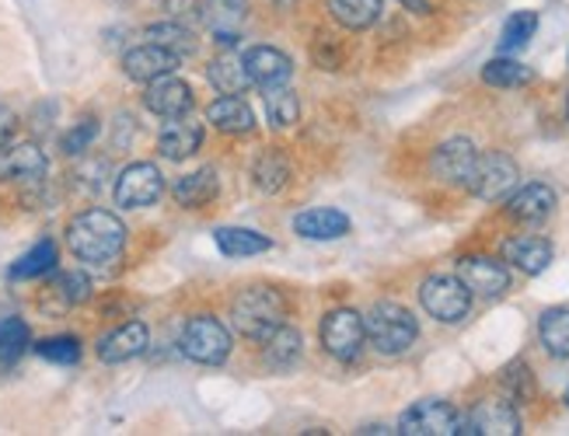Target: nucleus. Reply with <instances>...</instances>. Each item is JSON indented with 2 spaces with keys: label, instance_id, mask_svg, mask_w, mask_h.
I'll return each instance as SVG.
<instances>
[{
  "label": "nucleus",
  "instance_id": "1",
  "mask_svg": "<svg viewBox=\"0 0 569 436\" xmlns=\"http://www.w3.org/2000/svg\"><path fill=\"white\" fill-rule=\"evenodd\" d=\"M67 249L84 265H112L127 252V224L112 210H84L67 224Z\"/></svg>",
  "mask_w": 569,
  "mask_h": 436
},
{
  "label": "nucleus",
  "instance_id": "2",
  "mask_svg": "<svg viewBox=\"0 0 569 436\" xmlns=\"http://www.w3.org/2000/svg\"><path fill=\"white\" fill-rule=\"evenodd\" d=\"M231 325L238 335L252 338V343H266L280 325H287V301L280 290L256 283L244 286L231 301Z\"/></svg>",
  "mask_w": 569,
  "mask_h": 436
},
{
  "label": "nucleus",
  "instance_id": "3",
  "mask_svg": "<svg viewBox=\"0 0 569 436\" xmlns=\"http://www.w3.org/2000/svg\"><path fill=\"white\" fill-rule=\"evenodd\" d=\"M363 332H367V343L381 356H402L416 346L419 322L409 307L395 301H381L363 314Z\"/></svg>",
  "mask_w": 569,
  "mask_h": 436
},
{
  "label": "nucleus",
  "instance_id": "4",
  "mask_svg": "<svg viewBox=\"0 0 569 436\" xmlns=\"http://www.w3.org/2000/svg\"><path fill=\"white\" fill-rule=\"evenodd\" d=\"M179 349L186 359L203 363V367H220L231 356V332L213 314H196L186 322L179 335Z\"/></svg>",
  "mask_w": 569,
  "mask_h": 436
},
{
  "label": "nucleus",
  "instance_id": "5",
  "mask_svg": "<svg viewBox=\"0 0 569 436\" xmlns=\"http://www.w3.org/2000/svg\"><path fill=\"white\" fill-rule=\"evenodd\" d=\"M517 185H521V168H517V161L503 151H486L479 154L472 179H468L465 189L482 203H503Z\"/></svg>",
  "mask_w": 569,
  "mask_h": 436
},
{
  "label": "nucleus",
  "instance_id": "6",
  "mask_svg": "<svg viewBox=\"0 0 569 436\" xmlns=\"http://www.w3.org/2000/svg\"><path fill=\"white\" fill-rule=\"evenodd\" d=\"M419 304H423V311L440 325H458L468 318V311H472V294H468V286L458 276L437 273L419 283Z\"/></svg>",
  "mask_w": 569,
  "mask_h": 436
},
{
  "label": "nucleus",
  "instance_id": "7",
  "mask_svg": "<svg viewBox=\"0 0 569 436\" xmlns=\"http://www.w3.org/2000/svg\"><path fill=\"white\" fill-rule=\"evenodd\" d=\"M321 349H326L332 359L339 363H350L360 356L363 343H367V332H363V314L353 307H336L321 318Z\"/></svg>",
  "mask_w": 569,
  "mask_h": 436
},
{
  "label": "nucleus",
  "instance_id": "8",
  "mask_svg": "<svg viewBox=\"0 0 569 436\" xmlns=\"http://www.w3.org/2000/svg\"><path fill=\"white\" fill-rule=\"evenodd\" d=\"M112 196H116V203L122 210H147V206H154L164 196V175H161V168L151 164V161L127 164L119 172L116 185H112Z\"/></svg>",
  "mask_w": 569,
  "mask_h": 436
},
{
  "label": "nucleus",
  "instance_id": "9",
  "mask_svg": "<svg viewBox=\"0 0 569 436\" xmlns=\"http://www.w3.org/2000/svg\"><path fill=\"white\" fill-rule=\"evenodd\" d=\"M461 412L440 398H423L402 412L399 429L402 436H458Z\"/></svg>",
  "mask_w": 569,
  "mask_h": 436
},
{
  "label": "nucleus",
  "instance_id": "10",
  "mask_svg": "<svg viewBox=\"0 0 569 436\" xmlns=\"http://www.w3.org/2000/svg\"><path fill=\"white\" fill-rule=\"evenodd\" d=\"M521 433V416H517L513 402L486 398L468 416H461L458 436H517Z\"/></svg>",
  "mask_w": 569,
  "mask_h": 436
},
{
  "label": "nucleus",
  "instance_id": "11",
  "mask_svg": "<svg viewBox=\"0 0 569 436\" xmlns=\"http://www.w3.org/2000/svg\"><path fill=\"white\" fill-rule=\"evenodd\" d=\"M458 280L468 286V294L472 297H503L510 290V270L507 262L500 258H489V255H465L458 262Z\"/></svg>",
  "mask_w": 569,
  "mask_h": 436
},
{
  "label": "nucleus",
  "instance_id": "12",
  "mask_svg": "<svg viewBox=\"0 0 569 436\" xmlns=\"http://www.w3.org/2000/svg\"><path fill=\"white\" fill-rule=\"evenodd\" d=\"M479 161V148L468 136H451L443 140L440 148L433 151L430 158V172L448 182V185H468V179H472V168Z\"/></svg>",
  "mask_w": 569,
  "mask_h": 436
},
{
  "label": "nucleus",
  "instance_id": "13",
  "mask_svg": "<svg viewBox=\"0 0 569 436\" xmlns=\"http://www.w3.org/2000/svg\"><path fill=\"white\" fill-rule=\"evenodd\" d=\"M179 63H182V57L164 50V45L143 42V45H137V50H130L127 57H122V74H127L130 81H137V84H151L158 78L176 74Z\"/></svg>",
  "mask_w": 569,
  "mask_h": 436
},
{
  "label": "nucleus",
  "instance_id": "14",
  "mask_svg": "<svg viewBox=\"0 0 569 436\" xmlns=\"http://www.w3.org/2000/svg\"><path fill=\"white\" fill-rule=\"evenodd\" d=\"M49 172L46 154L36 143H11L0 148V182H21V185H39Z\"/></svg>",
  "mask_w": 569,
  "mask_h": 436
},
{
  "label": "nucleus",
  "instance_id": "15",
  "mask_svg": "<svg viewBox=\"0 0 569 436\" xmlns=\"http://www.w3.org/2000/svg\"><path fill=\"white\" fill-rule=\"evenodd\" d=\"M200 18L207 21V29L213 39L231 50L241 39V26L249 18V0H200Z\"/></svg>",
  "mask_w": 569,
  "mask_h": 436
},
{
  "label": "nucleus",
  "instance_id": "16",
  "mask_svg": "<svg viewBox=\"0 0 569 436\" xmlns=\"http://www.w3.org/2000/svg\"><path fill=\"white\" fill-rule=\"evenodd\" d=\"M556 203H559V196H556L552 185L528 182V185H517L507 196V213L513 216V221H521V224H541V221H549V216H552Z\"/></svg>",
  "mask_w": 569,
  "mask_h": 436
},
{
  "label": "nucleus",
  "instance_id": "17",
  "mask_svg": "<svg viewBox=\"0 0 569 436\" xmlns=\"http://www.w3.org/2000/svg\"><path fill=\"white\" fill-rule=\"evenodd\" d=\"M147 346H151V332H147V325L127 322V325L112 328L106 338H98V359L116 367V363H130V359L143 356Z\"/></svg>",
  "mask_w": 569,
  "mask_h": 436
},
{
  "label": "nucleus",
  "instance_id": "18",
  "mask_svg": "<svg viewBox=\"0 0 569 436\" xmlns=\"http://www.w3.org/2000/svg\"><path fill=\"white\" fill-rule=\"evenodd\" d=\"M241 60H244V70H249V81L259 84L262 91L280 88L293 78V60L283 50H277V45H252Z\"/></svg>",
  "mask_w": 569,
  "mask_h": 436
},
{
  "label": "nucleus",
  "instance_id": "19",
  "mask_svg": "<svg viewBox=\"0 0 569 436\" xmlns=\"http://www.w3.org/2000/svg\"><path fill=\"white\" fill-rule=\"evenodd\" d=\"M143 105L151 109L154 115H161V119H176V115H189L196 99H192V88L186 81L168 74V78H158V81L147 84Z\"/></svg>",
  "mask_w": 569,
  "mask_h": 436
},
{
  "label": "nucleus",
  "instance_id": "20",
  "mask_svg": "<svg viewBox=\"0 0 569 436\" xmlns=\"http://www.w3.org/2000/svg\"><path fill=\"white\" fill-rule=\"evenodd\" d=\"M503 258L513 265V270H521L525 276H541L552 265L556 249H552V241L538 237V234H517L503 245Z\"/></svg>",
  "mask_w": 569,
  "mask_h": 436
},
{
  "label": "nucleus",
  "instance_id": "21",
  "mask_svg": "<svg viewBox=\"0 0 569 436\" xmlns=\"http://www.w3.org/2000/svg\"><path fill=\"white\" fill-rule=\"evenodd\" d=\"M203 148V123H196L189 115L168 119L158 133V151L168 161H186Z\"/></svg>",
  "mask_w": 569,
  "mask_h": 436
},
{
  "label": "nucleus",
  "instance_id": "22",
  "mask_svg": "<svg viewBox=\"0 0 569 436\" xmlns=\"http://www.w3.org/2000/svg\"><path fill=\"white\" fill-rule=\"evenodd\" d=\"M293 231L308 241H339L350 234V216L332 206H315L293 216Z\"/></svg>",
  "mask_w": 569,
  "mask_h": 436
},
{
  "label": "nucleus",
  "instance_id": "23",
  "mask_svg": "<svg viewBox=\"0 0 569 436\" xmlns=\"http://www.w3.org/2000/svg\"><path fill=\"white\" fill-rule=\"evenodd\" d=\"M207 119L220 133H231V136L256 130V115H252L249 102L238 99V94H220V99H213L207 109Z\"/></svg>",
  "mask_w": 569,
  "mask_h": 436
},
{
  "label": "nucleus",
  "instance_id": "24",
  "mask_svg": "<svg viewBox=\"0 0 569 436\" xmlns=\"http://www.w3.org/2000/svg\"><path fill=\"white\" fill-rule=\"evenodd\" d=\"M217 192H220V179L213 168H196V172L176 179V185H171V196H176V203L186 210H200V206L213 203Z\"/></svg>",
  "mask_w": 569,
  "mask_h": 436
},
{
  "label": "nucleus",
  "instance_id": "25",
  "mask_svg": "<svg viewBox=\"0 0 569 436\" xmlns=\"http://www.w3.org/2000/svg\"><path fill=\"white\" fill-rule=\"evenodd\" d=\"M213 241L220 255H228V258H249V255H262L273 249V241L252 227H217Z\"/></svg>",
  "mask_w": 569,
  "mask_h": 436
},
{
  "label": "nucleus",
  "instance_id": "26",
  "mask_svg": "<svg viewBox=\"0 0 569 436\" xmlns=\"http://www.w3.org/2000/svg\"><path fill=\"white\" fill-rule=\"evenodd\" d=\"M301 349H305V338L297 328L290 325H280L273 335L266 338V349H262V359H266V367L269 371H290L297 359H301Z\"/></svg>",
  "mask_w": 569,
  "mask_h": 436
},
{
  "label": "nucleus",
  "instance_id": "27",
  "mask_svg": "<svg viewBox=\"0 0 569 436\" xmlns=\"http://www.w3.org/2000/svg\"><path fill=\"white\" fill-rule=\"evenodd\" d=\"M329 11L342 29L363 32L370 26H378V18L385 11V0H329Z\"/></svg>",
  "mask_w": 569,
  "mask_h": 436
},
{
  "label": "nucleus",
  "instance_id": "28",
  "mask_svg": "<svg viewBox=\"0 0 569 436\" xmlns=\"http://www.w3.org/2000/svg\"><path fill=\"white\" fill-rule=\"evenodd\" d=\"M538 338L549 356L569 359V307H549L538 318Z\"/></svg>",
  "mask_w": 569,
  "mask_h": 436
},
{
  "label": "nucleus",
  "instance_id": "29",
  "mask_svg": "<svg viewBox=\"0 0 569 436\" xmlns=\"http://www.w3.org/2000/svg\"><path fill=\"white\" fill-rule=\"evenodd\" d=\"M207 78L210 84L220 91V94H244V88H249V70H244V60L238 53H224L217 57L210 67H207Z\"/></svg>",
  "mask_w": 569,
  "mask_h": 436
},
{
  "label": "nucleus",
  "instance_id": "30",
  "mask_svg": "<svg viewBox=\"0 0 569 436\" xmlns=\"http://www.w3.org/2000/svg\"><path fill=\"white\" fill-rule=\"evenodd\" d=\"M147 42H154V45H164V50H171L176 57H192L196 53V36L192 29H186L182 21H158V26H147Z\"/></svg>",
  "mask_w": 569,
  "mask_h": 436
},
{
  "label": "nucleus",
  "instance_id": "31",
  "mask_svg": "<svg viewBox=\"0 0 569 436\" xmlns=\"http://www.w3.org/2000/svg\"><path fill=\"white\" fill-rule=\"evenodd\" d=\"M482 81H486L489 88H525V84L535 81V70L525 67L521 60H510V57L503 53V57L489 60V63L482 67Z\"/></svg>",
  "mask_w": 569,
  "mask_h": 436
},
{
  "label": "nucleus",
  "instance_id": "32",
  "mask_svg": "<svg viewBox=\"0 0 569 436\" xmlns=\"http://www.w3.org/2000/svg\"><path fill=\"white\" fill-rule=\"evenodd\" d=\"M252 179H256V189L259 192H280L287 182H290V161L280 154V151H262L252 164Z\"/></svg>",
  "mask_w": 569,
  "mask_h": 436
},
{
  "label": "nucleus",
  "instance_id": "33",
  "mask_svg": "<svg viewBox=\"0 0 569 436\" xmlns=\"http://www.w3.org/2000/svg\"><path fill=\"white\" fill-rule=\"evenodd\" d=\"M53 270H57V245L49 237H42L36 249H29L11 265V280H39Z\"/></svg>",
  "mask_w": 569,
  "mask_h": 436
},
{
  "label": "nucleus",
  "instance_id": "34",
  "mask_svg": "<svg viewBox=\"0 0 569 436\" xmlns=\"http://www.w3.org/2000/svg\"><path fill=\"white\" fill-rule=\"evenodd\" d=\"M538 32V11H513L500 29V53H521Z\"/></svg>",
  "mask_w": 569,
  "mask_h": 436
},
{
  "label": "nucleus",
  "instance_id": "35",
  "mask_svg": "<svg viewBox=\"0 0 569 436\" xmlns=\"http://www.w3.org/2000/svg\"><path fill=\"white\" fill-rule=\"evenodd\" d=\"M32 346V332L21 318H4L0 322V371L14 367V363L24 356V349Z\"/></svg>",
  "mask_w": 569,
  "mask_h": 436
},
{
  "label": "nucleus",
  "instance_id": "36",
  "mask_svg": "<svg viewBox=\"0 0 569 436\" xmlns=\"http://www.w3.org/2000/svg\"><path fill=\"white\" fill-rule=\"evenodd\" d=\"M266 112H269V123L287 130V126L297 123V119H301V99H297V94L287 84L266 88Z\"/></svg>",
  "mask_w": 569,
  "mask_h": 436
},
{
  "label": "nucleus",
  "instance_id": "37",
  "mask_svg": "<svg viewBox=\"0 0 569 436\" xmlns=\"http://www.w3.org/2000/svg\"><path fill=\"white\" fill-rule=\"evenodd\" d=\"M36 353L49 363H60V367H70V363L81 359V338L78 335H53L36 343Z\"/></svg>",
  "mask_w": 569,
  "mask_h": 436
},
{
  "label": "nucleus",
  "instance_id": "38",
  "mask_svg": "<svg viewBox=\"0 0 569 436\" xmlns=\"http://www.w3.org/2000/svg\"><path fill=\"white\" fill-rule=\"evenodd\" d=\"M500 384H503V392L510 395V402L535 398V374H531V367H528L525 359H513L510 367H503Z\"/></svg>",
  "mask_w": 569,
  "mask_h": 436
},
{
  "label": "nucleus",
  "instance_id": "39",
  "mask_svg": "<svg viewBox=\"0 0 569 436\" xmlns=\"http://www.w3.org/2000/svg\"><path fill=\"white\" fill-rule=\"evenodd\" d=\"M94 136H98V119H94V115H88V119H81V123H73V130H67V133H63L60 148H63V154L78 158V154H84V151L91 148Z\"/></svg>",
  "mask_w": 569,
  "mask_h": 436
},
{
  "label": "nucleus",
  "instance_id": "40",
  "mask_svg": "<svg viewBox=\"0 0 569 436\" xmlns=\"http://www.w3.org/2000/svg\"><path fill=\"white\" fill-rule=\"evenodd\" d=\"M53 290H57L60 301L67 307H73V304H84L91 297V280L84 273H60L57 283H53Z\"/></svg>",
  "mask_w": 569,
  "mask_h": 436
},
{
  "label": "nucleus",
  "instance_id": "41",
  "mask_svg": "<svg viewBox=\"0 0 569 436\" xmlns=\"http://www.w3.org/2000/svg\"><path fill=\"white\" fill-rule=\"evenodd\" d=\"M161 8L176 18V21H182V18H200V0H161Z\"/></svg>",
  "mask_w": 569,
  "mask_h": 436
},
{
  "label": "nucleus",
  "instance_id": "42",
  "mask_svg": "<svg viewBox=\"0 0 569 436\" xmlns=\"http://www.w3.org/2000/svg\"><path fill=\"white\" fill-rule=\"evenodd\" d=\"M14 130H18V115L8 105H0V148H8Z\"/></svg>",
  "mask_w": 569,
  "mask_h": 436
},
{
  "label": "nucleus",
  "instance_id": "43",
  "mask_svg": "<svg viewBox=\"0 0 569 436\" xmlns=\"http://www.w3.org/2000/svg\"><path fill=\"white\" fill-rule=\"evenodd\" d=\"M399 4H402L406 11H412V14H430V4H427V0H399Z\"/></svg>",
  "mask_w": 569,
  "mask_h": 436
},
{
  "label": "nucleus",
  "instance_id": "44",
  "mask_svg": "<svg viewBox=\"0 0 569 436\" xmlns=\"http://www.w3.org/2000/svg\"><path fill=\"white\" fill-rule=\"evenodd\" d=\"M562 402H566V405H569V387H566V395H562Z\"/></svg>",
  "mask_w": 569,
  "mask_h": 436
},
{
  "label": "nucleus",
  "instance_id": "45",
  "mask_svg": "<svg viewBox=\"0 0 569 436\" xmlns=\"http://www.w3.org/2000/svg\"><path fill=\"white\" fill-rule=\"evenodd\" d=\"M566 119H569V94H566Z\"/></svg>",
  "mask_w": 569,
  "mask_h": 436
}]
</instances>
